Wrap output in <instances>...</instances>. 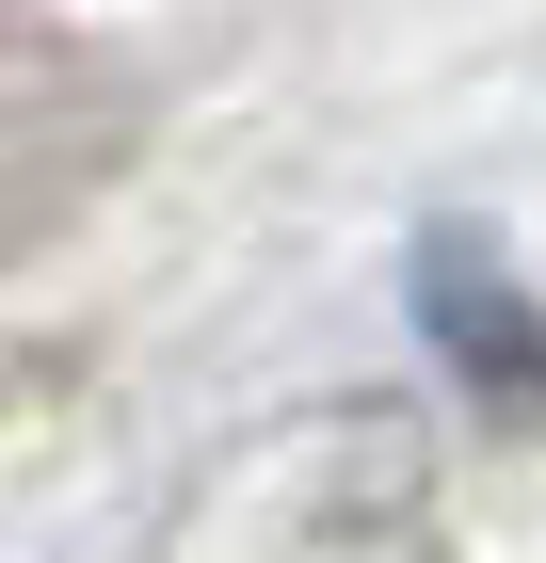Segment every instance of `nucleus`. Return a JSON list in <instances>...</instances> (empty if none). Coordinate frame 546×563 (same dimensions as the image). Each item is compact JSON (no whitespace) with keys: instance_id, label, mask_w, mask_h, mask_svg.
<instances>
[{"instance_id":"nucleus-1","label":"nucleus","mask_w":546,"mask_h":563,"mask_svg":"<svg viewBox=\"0 0 546 563\" xmlns=\"http://www.w3.org/2000/svg\"><path fill=\"white\" fill-rule=\"evenodd\" d=\"M129 145H145V97H129L113 48L65 33V16H0V274L33 242H65L129 177Z\"/></svg>"},{"instance_id":"nucleus-2","label":"nucleus","mask_w":546,"mask_h":563,"mask_svg":"<svg viewBox=\"0 0 546 563\" xmlns=\"http://www.w3.org/2000/svg\"><path fill=\"white\" fill-rule=\"evenodd\" d=\"M419 339L450 354L499 419H546V306L514 290V258L482 242V225H434L419 242Z\"/></svg>"}]
</instances>
